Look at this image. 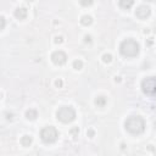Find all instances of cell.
<instances>
[{"mask_svg":"<svg viewBox=\"0 0 156 156\" xmlns=\"http://www.w3.org/2000/svg\"><path fill=\"white\" fill-rule=\"evenodd\" d=\"M124 128L133 135L141 134L145 130V121L140 116H130L124 122Z\"/></svg>","mask_w":156,"mask_h":156,"instance_id":"obj_1","label":"cell"},{"mask_svg":"<svg viewBox=\"0 0 156 156\" xmlns=\"http://www.w3.org/2000/svg\"><path fill=\"white\" fill-rule=\"evenodd\" d=\"M139 44L134 39H124L119 45V51L126 57H134L139 54Z\"/></svg>","mask_w":156,"mask_h":156,"instance_id":"obj_2","label":"cell"},{"mask_svg":"<svg viewBox=\"0 0 156 156\" xmlns=\"http://www.w3.org/2000/svg\"><path fill=\"white\" fill-rule=\"evenodd\" d=\"M56 117L62 123H71L76 119V111L71 106H61L56 112Z\"/></svg>","mask_w":156,"mask_h":156,"instance_id":"obj_3","label":"cell"},{"mask_svg":"<svg viewBox=\"0 0 156 156\" xmlns=\"http://www.w3.org/2000/svg\"><path fill=\"white\" fill-rule=\"evenodd\" d=\"M58 138V132L55 127L52 126H48V127H44L41 130H40V139L45 143V144H52L57 140Z\"/></svg>","mask_w":156,"mask_h":156,"instance_id":"obj_4","label":"cell"},{"mask_svg":"<svg viewBox=\"0 0 156 156\" xmlns=\"http://www.w3.org/2000/svg\"><path fill=\"white\" fill-rule=\"evenodd\" d=\"M141 90L146 95H156V77H146L141 80Z\"/></svg>","mask_w":156,"mask_h":156,"instance_id":"obj_5","label":"cell"},{"mask_svg":"<svg viewBox=\"0 0 156 156\" xmlns=\"http://www.w3.org/2000/svg\"><path fill=\"white\" fill-rule=\"evenodd\" d=\"M51 60H52V62H54L55 65L61 66V65L66 63V61H67V55H66L63 51L57 50V51H54V52H52Z\"/></svg>","mask_w":156,"mask_h":156,"instance_id":"obj_6","label":"cell"},{"mask_svg":"<svg viewBox=\"0 0 156 156\" xmlns=\"http://www.w3.org/2000/svg\"><path fill=\"white\" fill-rule=\"evenodd\" d=\"M150 13H151V10H150V7H149L147 5H140V6H138L136 10H135V16H136L138 18H140V20L147 18V17L150 16Z\"/></svg>","mask_w":156,"mask_h":156,"instance_id":"obj_7","label":"cell"},{"mask_svg":"<svg viewBox=\"0 0 156 156\" xmlns=\"http://www.w3.org/2000/svg\"><path fill=\"white\" fill-rule=\"evenodd\" d=\"M15 17L18 20H24L27 17V9L26 7H17L15 10Z\"/></svg>","mask_w":156,"mask_h":156,"instance_id":"obj_8","label":"cell"},{"mask_svg":"<svg viewBox=\"0 0 156 156\" xmlns=\"http://www.w3.org/2000/svg\"><path fill=\"white\" fill-rule=\"evenodd\" d=\"M37 117H38V112H37L34 108H29V110L26 111V118H27V119L34 121Z\"/></svg>","mask_w":156,"mask_h":156,"instance_id":"obj_9","label":"cell"},{"mask_svg":"<svg viewBox=\"0 0 156 156\" xmlns=\"http://www.w3.org/2000/svg\"><path fill=\"white\" fill-rule=\"evenodd\" d=\"M133 4H134L133 0H128V1H126V0H121V1L118 2V5H119L122 9H124V10H128L129 7H132Z\"/></svg>","mask_w":156,"mask_h":156,"instance_id":"obj_10","label":"cell"},{"mask_svg":"<svg viewBox=\"0 0 156 156\" xmlns=\"http://www.w3.org/2000/svg\"><path fill=\"white\" fill-rule=\"evenodd\" d=\"M106 102H107V100H106V98L102 96V95H100V96H98V98L95 99V105L99 106V107H104V106L106 105Z\"/></svg>","mask_w":156,"mask_h":156,"instance_id":"obj_11","label":"cell"},{"mask_svg":"<svg viewBox=\"0 0 156 156\" xmlns=\"http://www.w3.org/2000/svg\"><path fill=\"white\" fill-rule=\"evenodd\" d=\"M32 141H33V139H32V136L30 135H23L22 138H21V144L23 145V146H29L30 144H32Z\"/></svg>","mask_w":156,"mask_h":156,"instance_id":"obj_12","label":"cell"},{"mask_svg":"<svg viewBox=\"0 0 156 156\" xmlns=\"http://www.w3.org/2000/svg\"><path fill=\"white\" fill-rule=\"evenodd\" d=\"M91 22H93V18H91V16H89V15H84V16H82V18H80V23H82L83 26H90Z\"/></svg>","mask_w":156,"mask_h":156,"instance_id":"obj_13","label":"cell"},{"mask_svg":"<svg viewBox=\"0 0 156 156\" xmlns=\"http://www.w3.org/2000/svg\"><path fill=\"white\" fill-rule=\"evenodd\" d=\"M73 67H74L76 69H82V67H83V61H82V60H74V61H73Z\"/></svg>","mask_w":156,"mask_h":156,"instance_id":"obj_14","label":"cell"},{"mask_svg":"<svg viewBox=\"0 0 156 156\" xmlns=\"http://www.w3.org/2000/svg\"><path fill=\"white\" fill-rule=\"evenodd\" d=\"M111 60H112V56H111L110 54H104V55H102V61H104L105 63H110Z\"/></svg>","mask_w":156,"mask_h":156,"instance_id":"obj_15","label":"cell"},{"mask_svg":"<svg viewBox=\"0 0 156 156\" xmlns=\"http://www.w3.org/2000/svg\"><path fill=\"white\" fill-rule=\"evenodd\" d=\"M78 133H79L78 127H74V128H72V129H71V134H72V136H77V135H78Z\"/></svg>","mask_w":156,"mask_h":156,"instance_id":"obj_16","label":"cell"},{"mask_svg":"<svg viewBox=\"0 0 156 156\" xmlns=\"http://www.w3.org/2000/svg\"><path fill=\"white\" fill-rule=\"evenodd\" d=\"M62 41H63V38H62L61 35H60V37H55V43H56V44H61Z\"/></svg>","mask_w":156,"mask_h":156,"instance_id":"obj_17","label":"cell"},{"mask_svg":"<svg viewBox=\"0 0 156 156\" xmlns=\"http://www.w3.org/2000/svg\"><path fill=\"white\" fill-rule=\"evenodd\" d=\"M55 85H56L57 88H61V87H62V80H61V79L55 80Z\"/></svg>","mask_w":156,"mask_h":156,"instance_id":"obj_18","label":"cell"},{"mask_svg":"<svg viewBox=\"0 0 156 156\" xmlns=\"http://www.w3.org/2000/svg\"><path fill=\"white\" fill-rule=\"evenodd\" d=\"M80 4H82L83 6H90V5L93 4V1H80Z\"/></svg>","mask_w":156,"mask_h":156,"instance_id":"obj_19","label":"cell"},{"mask_svg":"<svg viewBox=\"0 0 156 156\" xmlns=\"http://www.w3.org/2000/svg\"><path fill=\"white\" fill-rule=\"evenodd\" d=\"M84 41H85V43H90V41H91V37H90V35H85V37H84Z\"/></svg>","mask_w":156,"mask_h":156,"instance_id":"obj_20","label":"cell"},{"mask_svg":"<svg viewBox=\"0 0 156 156\" xmlns=\"http://www.w3.org/2000/svg\"><path fill=\"white\" fill-rule=\"evenodd\" d=\"M87 134H88V136L91 138V136H94V130H93V129H89V130L87 132Z\"/></svg>","mask_w":156,"mask_h":156,"instance_id":"obj_21","label":"cell"},{"mask_svg":"<svg viewBox=\"0 0 156 156\" xmlns=\"http://www.w3.org/2000/svg\"><path fill=\"white\" fill-rule=\"evenodd\" d=\"M0 20H1V29H4V28H5V18L1 17Z\"/></svg>","mask_w":156,"mask_h":156,"instance_id":"obj_22","label":"cell"},{"mask_svg":"<svg viewBox=\"0 0 156 156\" xmlns=\"http://www.w3.org/2000/svg\"><path fill=\"white\" fill-rule=\"evenodd\" d=\"M155 155H156V149H155Z\"/></svg>","mask_w":156,"mask_h":156,"instance_id":"obj_23","label":"cell"}]
</instances>
